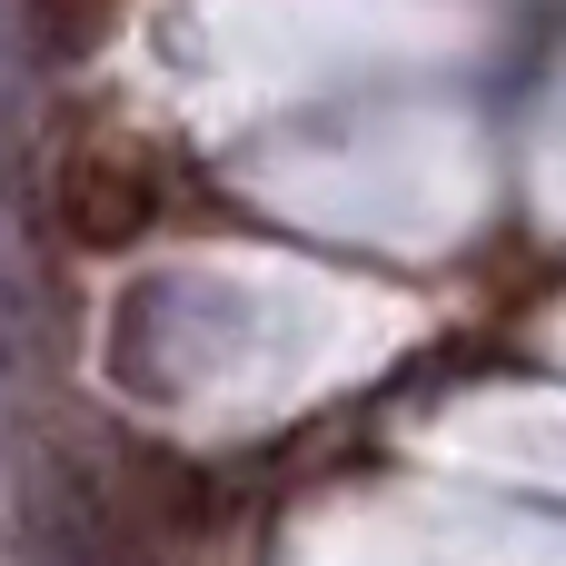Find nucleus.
<instances>
[{"instance_id":"f257e3e1","label":"nucleus","mask_w":566,"mask_h":566,"mask_svg":"<svg viewBox=\"0 0 566 566\" xmlns=\"http://www.w3.org/2000/svg\"><path fill=\"white\" fill-rule=\"evenodd\" d=\"M159 159L139 139H80L60 169H50V219L80 239V249H129L149 219H159Z\"/></svg>"},{"instance_id":"f03ea898","label":"nucleus","mask_w":566,"mask_h":566,"mask_svg":"<svg viewBox=\"0 0 566 566\" xmlns=\"http://www.w3.org/2000/svg\"><path fill=\"white\" fill-rule=\"evenodd\" d=\"M99 20H109V0H30V40H40L50 60L99 50Z\"/></svg>"}]
</instances>
